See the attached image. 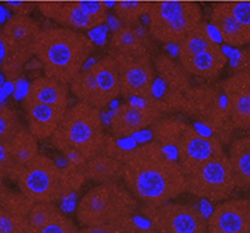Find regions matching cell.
I'll list each match as a JSON object with an SVG mask.
<instances>
[{
    "instance_id": "1",
    "label": "cell",
    "mask_w": 250,
    "mask_h": 233,
    "mask_svg": "<svg viewBox=\"0 0 250 233\" xmlns=\"http://www.w3.org/2000/svg\"><path fill=\"white\" fill-rule=\"evenodd\" d=\"M121 161L124 186L144 206H159L187 193L181 165L155 141L125 151Z\"/></svg>"
},
{
    "instance_id": "2",
    "label": "cell",
    "mask_w": 250,
    "mask_h": 233,
    "mask_svg": "<svg viewBox=\"0 0 250 233\" xmlns=\"http://www.w3.org/2000/svg\"><path fill=\"white\" fill-rule=\"evenodd\" d=\"M93 51V41L87 36L60 26L41 29L34 45V57L42 65L45 76L69 86Z\"/></svg>"
},
{
    "instance_id": "3",
    "label": "cell",
    "mask_w": 250,
    "mask_h": 233,
    "mask_svg": "<svg viewBox=\"0 0 250 233\" xmlns=\"http://www.w3.org/2000/svg\"><path fill=\"white\" fill-rule=\"evenodd\" d=\"M105 139L100 108L78 102L67 108L50 143L71 165L83 167L88 159L100 153Z\"/></svg>"
},
{
    "instance_id": "4",
    "label": "cell",
    "mask_w": 250,
    "mask_h": 233,
    "mask_svg": "<svg viewBox=\"0 0 250 233\" xmlns=\"http://www.w3.org/2000/svg\"><path fill=\"white\" fill-rule=\"evenodd\" d=\"M180 113L199 122L223 145L234 140L235 129L230 120L222 83L190 86L184 92Z\"/></svg>"
},
{
    "instance_id": "5",
    "label": "cell",
    "mask_w": 250,
    "mask_h": 233,
    "mask_svg": "<svg viewBox=\"0 0 250 233\" xmlns=\"http://www.w3.org/2000/svg\"><path fill=\"white\" fill-rule=\"evenodd\" d=\"M139 201L119 182L102 183L88 190L76 206V220L81 227H94L133 218Z\"/></svg>"
},
{
    "instance_id": "6",
    "label": "cell",
    "mask_w": 250,
    "mask_h": 233,
    "mask_svg": "<svg viewBox=\"0 0 250 233\" xmlns=\"http://www.w3.org/2000/svg\"><path fill=\"white\" fill-rule=\"evenodd\" d=\"M40 32L37 20L23 14H14L0 27V70L8 82H15L34 57Z\"/></svg>"
},
{
    "instance_id": "7",
    "label": "cell",
    "mask_w": 250,
    "mask_h": 233,
    "mask_svg": "<svg viewBox=\"0 0 250 233\" xmlns=\"http://www.w3.org/2000/svg\"><path fill=\"white\" fill-rule=\"evenodd\" d=\"M147 19L155 41L178 45L203 20V11L192 0H152Z\"/></svg>"
},
{
    "instance_id": "8",
    "label": "cell",
    "mask_w": 250,
    "mask_h": 233,
    "mask_svg": "<svg viewBox=\"0 0 250 233\" xmlns=\"http://www.w3.org/2000/svg\"><path fill=\"white\" fill-rule=\"evenodd\" d=\"M69 90L76 99L104 110L121 95L117 63L112 54L102 57L82 70L69 83Z\"/></svg>"
},
{
    "instance_id": "9",
    "label": "cell",
    "mask_w": 250,
    "mask_h": 233,
    "mask_svg": "<svg viewBox=\"0 0 250 233\" xmlns=\"http://www.w3.org/2000/svg\"><path fill=\"white\" fill-rule=\"evenodd\" d=\"M14 182L17 183L19 191L33 203H56L64 197L62 168L41 153H38L30 163L19 167Z\"/></svg>"
},
{
    "instance_id": "10",
    "label": "cell",
    "mask_w": 250,
    "mask_h": 233,
    "mask_svg": "<svg viewBox=\"0 0 250 233\" xmlns=\"http://www.w3.org/2000/svg\"><path fill=\"white\" fill-rule=\"evenodd\" d=\"M187 193L209 202L229 199L237 190V180L227 153L211 159L185 175Z\"/></svg>"
},
{
    "instance_id": "11",
    "label": "cell",
    "mask_w": 250,
    "mask_h": 233,
    "mask_svg": "<svg viewBox=\"0 0 250 233\" xmlns=\"http://www.w3.org/2000/svg\"><path fill=\"white\" fill-rule=\"evenodd\" d=\"M37 8L45 18L78 32L100 27L109 15L107 4L102 0H44L38 1Z\"/></svg>"
},
{
    "instance_id": "12",
    "label": "cell",
    "mask_w": 250,
    "mask_h": 233,
    "mask_svg": "<svg viewBox=\"0 0 250 233\" xmlns=\"http://www.w3.org/2000/svg\"><path fill=\"white\" fill-rule=\"evenodd\" d=\"M171 114L166 102L152 95L135 98L129 103L120 105L110 117V133L114 139H126L146 127H150L163 115Z\"/></svg>"
},
{
    "instance_id": "13",
    "label": "cell",
    "mask_w": 250,
    "mask_h": 233,
    "mask_svg": "<svg viewBox=\"0 0 250 233\" xmlns=\"http://www.w3.org/2000/svg\"><path fill=\"white\" fill-rule=\"evenodd\" d=\"M144 215L158 233H208L207 218L200 210L180 202L144 206Z\"/></svg>"
},
{
    "instance_id": "14",
    "label": "cell",
    "mask_w": 250,
    "mask_h": 233,
    "mask_svg": "<svg viewBox=\"0 0 250 233\" xmlns=\"http://www.w3.org/2000/svg\"><path fill=\"white\" fill-rule=\"evenodd\" d=\"M114 57L121 83V96L124 99L147 98L152 95L155 83V68L147 54H119Z\"/></svg>"
},
{
    "instance_id": "15",
    "label": "cell",
    "mask_w": 250,
    "mask_h": 233,
    "mask_svg": "<svg viewBox=\"0 0 250 233\" xmlns=\"http://www.w3.org/2000/svg\"><path fill=\"white\" fill-rule=\"evenodd\" d=\"M174 149L177 152V161L185 175L208 160L226 153L225 145L215 136L199 132L192 125H188Z\"/></svg>"
},
{
    "instance_id": "16",
    "label": "cell",
    "mask_w": 250,
    "mask_h": 233,
    "mask_svg": "<svg viewBox=\"0 0 250 233\" xmlns=\"http://www.w3.org/2000/svg\"><path fill=\"white\" fill-rule=\"evenodd\" d=\"M208 233H250V198L219 202L207 218Z\"/></svg>"
},
{
    "instance_id": "17",
    "label": "cell",
    "mask_w": 250,
    "mask_h": 233,
    "mask_svg": "<svg viewBox=\"0 0 250 233\" xmlns=\"http://www.w3.org/2000/svg\"><path fill=\"white\" fill-rule=\"evenodd\" d=\"M33 202L21 191L8 189L0 180V233H26Z\"/></svg>"
},
{
    "instance_id": "18",
    "label": "cell",
    "mask_w": 250,
    "mask_h": 233,
    "mask_svg": "<svg viewBox=\"0 0 250 233\" xmlns=\"http://www.w3.org/2000/svg\"><path fill=\"white\" fill-rule=\"evenodd\" d=\"M68 84L57 82L48 76H40L29 83L22 98V106L40 103L55 108H68Z\"/></svg>"
},
{
    "instance_id": "19",
    "label": "cell",
    "mask_w": 250,
    "mask_h": 233,
    "mask_svg": "<svg viewBox=\"0 0 250 233\" xmlns=\"http://www.w3.org/2000/svg\"><path fill=\"white\" fill-rule=\"evenodd\" d=\"M178 61L190 76L199 77L207 82H213L223 72L229 58L222 49V46L218 45L215 48L196 53L193 56L185 57Z\"/></svg>"
},
{
    "instance_id": "20",
    "label": "cell",
    "mask_w": 250,
    "mask_h": 233,
    "mask_svg": "<svg viewBox=\"0 0 250 233\" xmlns=\"http://www.w3.org/2000/svg\"><path fill=\"white\" fill-rule=\"evenodd\" d=\"M27 121V129L38 140L44 141L52 137L60 125L67 108H55L48 105H26L23 106Z\"/></svg>"
},
{
    "instance_id": "21",
    "label": "cell",
    "mask_w": 250,
    "mask_h": 233,
    "mask_svg": "<svg viewBox=\"0 0 250 233\" xmlns=\"http://www.w3.org/2000/svg\"><path fill=\"white\" fill-rule=\"evenodd\" d=\"M209 22L226 45L234 48H244L250 45L249 37L245 34L242 27L238 25L231 14L229 13L223 1L213 3L209 13Z\"/></svg>"
},
{
    "instance_id": "22",
    "label": "cell",
    "mask_w": 250,
    "mask_h": 233,
    "mask_svg": "<svg viewBox=\"0 0 250 233\" xmlns=\"http://www.w3.org/2000/svg\"><path fill=\"white\" fill-rule=\"evenodd\" d=\"M152 64L158 77L162 80L167 91L184 94L190 87V75L178 60H174L167 54H156Z\"/></svg>"
},
{
    "instance_id": "23",
    "label": "cell",
    "mask_w": 250,
    "mask_h": 233,
    "mask_svg": "<svg viewBox=\"0 0 250 233\" xmlns=\"http://www.w3.org/2000/svg\"><path fill=\"white\" fill-rule=\"evenodd\" d=\"M123 170L124 164L120 159H116L100 152L91 159H88L83 165V172L86 179L102 184V183L119 182L123 179Z\"/></svg>"
},
{
    "instance_id": "24",
    "label": "cell",
    "mask_w": 250,
    "mask_h": 233,
    "mask_svg": "<svg viewBox=\"0 0 250 233\" xmlns=\"http://www.w3.org/2000/svg\"><path fill=\"white\" fill-rule=\"evenodd\" d=\"M109 52L119 54H147L150 49L138 25H121L109 38Z\"/></svg>"
},
{
    "instance_id": "25",
    "label": "cell",
    "mask_w": 250,
    "mask_h": 233,
    "mask_svg": "<svg viewBox=\"0 0 250 233\" xmlns=\"http://www.w3.org/2000/svg\"><path fill=\"white\" fill-rule=\"evenodd\" d=\"M227 156L234 170L237 189L250 190V134L232 140Z\"/></svg>"
},
{
    "instance_id": "26",
    "label": "cell",
    "mask_w": 250,
    "mask_h": 233,
    "mask_svg": "<svg viewBox=\"0 0 250 233\" xmlns=\"http://www.w3.org/2000/svg\"><path fill=\"white\" fill-rule=\"evenodd\" d=\"M218 45L219 42L211 36L206 22L201 20L200 23L177 45V60L193 56L196 53L215 48Z\"/></svg>"
},
{
    "instance_id": "27",
    "label": "cell",
    "mask_w": 250,
    "mask_h": 233,
    "mask_svg": "<svg viewBox=\"0 0 250 233\" xmlns=\"http://www.w3.org/2000/svg\"><path fill=\"white\" fill-rule=\"evenodd\" d=\"M188 125L189 124L178 120L175 117L163 115L150 126L152 139H154L155 143L163 146L165 149L169 148V146L175 148V145H177L178 140L182 136V133L185 132Z\"/></svg>"
},
{
    "instance_id": "28",
    "label": "cell",
    "mask_w": 250,
    "mask_h": 233,
    "mask_svg": "<svg viewBox=\"0 0 250 233\" xmlns=\"http://www.w3.org/2000/svg\"><path fill=\"white\" fill-rule=\"evenodd\" d=\"M8 145H10L11 155H13L15 163L18 164V167L30 163L31 160L40 153L38 152V140L25 126H22L18 132L14 134L13 139L8 141Z\"/></svg>"
},
{
    "instance_id": "29",
    "label": "cell",
    "mask_w": 250,
    "mask_h": 233,
    "mask_svg": "<svg viewBox=\"0 0 250 233\" xmlns=\"http://www.w3.org/2000/svg\"><path fill=\"white\" fill-rule=\"evenodd\" d=\"M151 0H119L113 4V11L123 25L136 26L142 18H147Z\"/></svg>"
},
{
    "instance_id": "30",
    "label": "cell",
    "mask_w": 250,
    "mask_h": 233,
    "mask_svg": "<svg viewBox=\"0 0 250 233\" xmlns=\"http://www.w3.org/2000/svg\"><path fill=\"white\" fill-rule=\"evenodd\" d=\"M229 79L237 86L250 105V49L241 53L237 70L229 76Z\"/></svg>"
},
{
    "instance_id": "31",
    "label": "cell",
    "mask_w": 250,
    "mask_h": 233,
    "mask_svg": "<svg viewBox=\"0 0 250 233\" xmlns=\"http://www.w3.org/2000/svg\"><path fill=\"white\" fill-rule=\"evenodd\" d=\"M62 210L53 202H36L33 203L27 215V228H40L55 218Z\"/></svg>"
},
{
    "instance_id": "32",
    "label": "cell",
    "mask_w": 250,
    "mask_h": 233,
    "mask_svg": "<svg viewBox=\"0 0 250 233\" xmlns=\"http://www.w3.org/2000/svg\"><path fill=\"white\" fill-rule=\"evenodd\" d=\"M79 228L62 212L40 228H27L26 233H78Z\"/></svg>"
},
{
    "instance_id": "33",
    "label": "cell",
    "mask_w": 250,
    "mask_h": 233,
    "mask_svg": "<svg viewBox=\"0 0 250 233\" xmlns=\"http://www.w3.org/2000/svg\"><path fill=\"white\" fill-rule=\"evenodd\" d=\"M18 114L6 105H0V143H6L22 127Z\"/></svg>"
},
{
    "instance_id": "34",
    "label": "cell",
    "mask_w": 250,
    "mask_h": 233,
    "mask_svg": "<svg viewBox=\"0 0 250 233\" xmlns=\"http://www.w3.org/2000/svg\"><path fill=\"white\" fill-rule=\"evenodd\" d=\"M250 39V0H222Z\"/></svg>"
},
{
    "instance_id": "35",
    "label": "cell",
    "mask_w": 250,
    "mask_h": 233,
    "mask_svg": "<svg viewBox=\"0 0 250 233\" xmlns=\"http://www.w3.org/2000/svg\"><path fill=\"white\" fill-rule=\"evenodd\" d=\"M138 228L133 218H128V220L94 225V227H81L78 233H136Z\"/></svg>"
},
{
    "instance_id": "36",
    "label": "cell",
    "mask_w": 250,
    "mask_h": 233,
    "mask_svg": "<svg viewBox=\"0 0 250 233\" xmlns=\"http://www.w3.org/2000/svg\"><path fill=\"white\" fill-rule=\"evenodd\" d=\"M18 168V164L15 163L10 151L8 141L0 143V180H4V179L14 180Z\"/></svg>"
},
{
    "instance_id": "37",
    "label": "cell",
    "mask_w": 250,
    "mask_h": 233,
    "mask_svg": "<svg viewBox=\"0 0 250 233\" xmlns=\"http://www.w3.org/2000/svg\"><path fill=\"white\" fill-rule=\"evenodd\" d=\"M7 6L10 7L15 14H23V15H29L30 11L34 8V3H29V1H8Z\"/></svg>"
},
{
    "instance_id": "38",
    "label": "cell",
    "mask_w": 250,
    "mask_h": 233,
    "mask_svg": "<svg viewBox=\"0 0 250 233\" xmlns=\"http://www.w3.org/2000/svg\"><path fill=\"white\" fill-rule=\"evenodd\" d=\"M136 233H158V232H156L155 229H154V228L150 225V227H143V228L139 227L138 232H136Z\"/></svg>"
},
{
    "instance_id": "39",
    "label": "cell",
    "mask_w": 250,
    "mask_h": 233,
    "mask_svg": "<svg viewBox=\"0 0 250 233\" xmlns=\"http://www.w3.org/2000/svg\"><path fill=\"white\" fill-rule=\"evenodd\" d=\"M40 1H44V0H40Z\"/></svg>"
}]
</instances>
